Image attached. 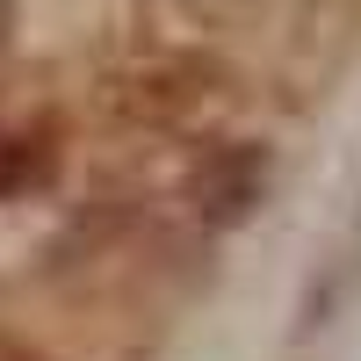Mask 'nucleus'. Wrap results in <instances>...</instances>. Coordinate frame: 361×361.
I'll list each match as a JSON object with an SVG mask.
<instances>
[]
</instances>
